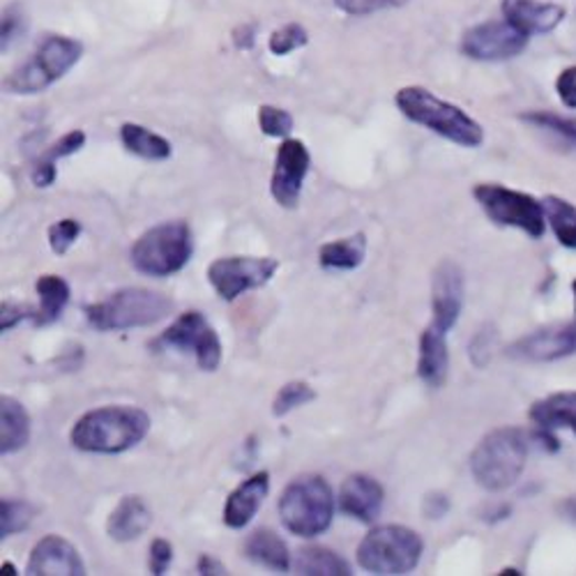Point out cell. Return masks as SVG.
Instances as JSON below:
<instances>
[{"label": "cell", "mask_w": 576, "mask_h": 576, "mask_svg": "<svg viewBox=\"0 0 576 576\" xmlns=\"http://www.w3.org/2000/svg\"><path fill=\"white\" fill-rule=\"evenodd\" d=\"M528 461V436L519 427L486 433L471 454V473L486 491H505L516 484Z\"/></svg>", "instance_id": "4"}, {"label": "cell", "mask_w": 576, "mask_h": 576, "mask_svg": "<svg viewBox=\"0 0 576 576\" xmlns=\"http://www.w3.org/2000/svg\"><path fill=\"white\" fill-rule=\"evenodd\" d=\"M546 227L552 229L556 240L565 250H576V206L563 197L548 195L542 199Z\"/></svg>", "instance_id": "30"}, {"label": "cell", "mask_w": 576, "mask_h": 576, "mask_svg": "<svg viewBox=\"0 0 576 576\" xmlns=\"http://www.w3.org/2000/svg\"><path fill=\"white\" fill-rule=\"evenodd\" d=\"M38 321V310H29V307H21L14 303H3V318H0V331L10 333L12 327H17L21 321Z\"/></svg>", "instance_id": "42"}, {"label": "cell", "mask_w": 576, "mask_h": 576, "mask_svg": "<svg viewBox=\"0 0 576 576\" xmlns=\"http://www.w3.org/2000/svg\"><path fill=\"white\" fill-rule=\"evenodd\" d=\"M293 567L305 576H350L353 569L346 558L327 546H305L300 548Z\"/></svg>", "instance_id": "26"}, {"label": "cell", "mask_w": 576, "mask_h": 576, "mask_svg": "<svg viewBox=\"0 0 576 576\" xmlns=\"http://www.w3.org/2000/svg\"><path fill=\"white\" fill-rule=\"evenodd\" d=\"M46 235H49L51 252L63 256V254L70 252V247L78 240V235H81V222H78V219H72V217L59 219L56 224L49 227V233H46Z\"/></svg>", "instance_id": "35"}, {"label": "cell", "mask_w": 576, "mask_h": 576, "mask_svg": "<svg viewBox=\"0 0 576 576\" xmlns=\"http://www.w3.org/2000/svg\"><path fill=\"white\" fill-rule=\"evenodd\" d=\"M3 572L6 574H17V567L12 563H3Z\"/></svg>", "instance_id": "49"}, {"label": "cell", "mask_w": 576, "mask_h": 576, "mask_svg": "<svg viewBox=\"0 0 576 576\" xmlns=\"http://www.w3.org/2000/svg\"><path fill=\"white\" fill-rule=\"evenodd\" d=\"M171 561H174V546H171V542L164 540V537L153 540V544H150V556H148L150 574L161 576L164 572L169 569Z\"/></svg>", "instance_id": "38"}, {"label": "cell", "mask_w": 576, "mask_h": 576, "mask_svg": "<svg viewBox=\"0 0 576 576\" xmlns=\"http://www.w3.org/2000/svg\"><path fill=\"white\" fill-rule=\"evenodd\" d=\"M270 491V473L268 471H259L252 478L242 480L231 493L224 503V512H222V521L224 526L240 531L244 526L252 524V519L259 514L265 496Z\"/></svg>", "instance_id": "19"}, {"label": "cell", "mask_w": 576, "mask_h": 576, "mask_svg": "<svg viewBox=\"0 0 576 576\" xmlns=\"http://www.w3.org/2000/svg\"><path fill=\"white\" fill-rule=\"evenodd\" d=\"M312 167V155L300 139H284L274 157L270 195L277 206L293 210L303 195V185Z\"/></svg>", "instance_id": "13"}, {"label": "cell", "mask_w": 576, "mask_h": 576, "mask_svg": "<svg viewBox=\"0 0 576 576\" xmlns=\"http://www.w3.org/2000/svg\"><path fill=\"white\" fill-rule=\"evenodd\" d=\"M31 431L33 425L25 406L14 397L3 395V399H0V452H3V457L17 454L29 446Z\"/></svg>", "instance_id": "22"}, {"label": "cell", "mask_w": 576, "mask_h": 576, "mask_svg": "<svg viewBox=\"0 0 576 576\" xmlns=\"http://www.w3.org/2000/svg\"><path fill=\"white\" fill-rule=\"evenodd\" d=\"M310 42V33L305 25L300 23H286L282 29L274 31L268 40V49L274 53V56H289V53L307 46Z\"/></svg>", "instance_id": "33"}, {"label": "cell", "mask_w": 576, "mask_h": 576, "mask_svg": "<svg viewBox=\"0 0 576 576\" xmlns=\"http://www.w3.org/2000/svg\"><path fill=\"white\" fill-rule=\"evenodd\" d=\"M556 95L565 108L576 112V65H567L556 76Z\"/></svg>", "instance_id": "39"}, {"label": "cell", "mask_w": 576, "mask_h": 576, "mask_svg": "<svg viewBox=\"0 0 576 576\" xmlns=\"http://www.w3.org/2000/svg\"><path fill=\"white\" fill-rule=\"evenodd\" d=\"M521 121L531 125L533 129H540L548 139L556 142L563 148L576 150V118L563 116L556 112H546V108H533V112L521 114Z\"/></svg>", "instance_id": "29"}, {"label": "cell", "mask_w": 576, "mask_h": 576, "mask_svg": "<svg viewBox=\"0 0 576 576\" xmlns=\"http://www.w3.org/2000/svg\"><path fill=\"white\" fill-rule=\"evenodd\" d=\"M395 104L406 121L443 136L454 146L480 148L484 144V127L471 114L425 86L399 88Z\"/></svg>", "instance_id": "2"}, {"label": "cell", "mask_w": 576, "mask_h": 576, "mask_svg": "<svg viewBox=\"0 0 576 576\" xmlns=\"http://www.w3.org/2000/svg\"><path fill=\"white\" fill-rule=\"evenodd\" d=\"M121 142L127 153L142 157V159H148V161H164V159H169L174 153L171 144L164 139V136L150 132L144 125H136V123H125L121 127Z\"/></svg>", "instance_id": "27"}, {"label": "cell", "mask_w": 576, "mask_h": 576, "mask_svg": "<svg viewBox=\"0 0 576 576\" xmlns=\"http://www.w3.org/2000/svg\"><path fill=\"white\" fill-rule=\"evenodd\" d=\"M84 56V44L65 38H46L31 61H25L6 78V91L12 95H35L56 84Z\"/></svg>", "instance_id": "8"}, {"label": "cell", "mask_w": 576, "mask_h": 576, "mask_svg": "<svg viewBox=\"0 0 576 576\" xmlns=\"http://www.w3.org/2000/svg\"><path fill=\"white\" fill-rule=\"evenodd\" d=\"M406 0H335V8H339L348 17H367L380 10H390L404 6Z\"/></svg>", "instance_id": "36"}, {"label": "cell", "mask_w": 576, "mask_h": 576, "mask_svg": "<svg viewBox=\"0 0 576 576\" xmlns=\"http://www.w3.org/2000/svg\"><path fill=\"white\" fill-rule=\"evenodd\" d=\"M316 399L314 388L310 386L307 380H291L286 386H282L272 399V416L274 418H284L289 416L291 410L303 408L307 404H312Z\"/></svg>", "instance_id": "32"}, {"label": "cell", "mask_w": 576, "mask_h": 576, "mask_svg": "<svg viewBox=\"0 0 576 576\" xmlns=\"http://www.w3.org/2000/svg\"><path fill=\"white\" fill-rule=\"evenodd\" d=\"M561 512L565 519H569L572 524H576V496H567L563 503H561Z\"/></svg>", "instance_id": "47"}, {"label": "cell", "mask_w": 576, "mask_h": 576, "mask_svg": "<svg viewBox=\"0 0 576 576\" xmlns=\"http://www.w3.org/2000/svg\"><path fill=\"white\" fill-rule=\"evenodd\" d=\"M25 574L31 576H84L86 565L78 548L61 535L42 537L31 552Z\"/></svg>", "instance_id": "17"}, {"label": "cell", "mask_w": 576, "mask_h": 576, "mask_svg": "<svg viewBox=\"0 0 576 576\" xmlns=\"http://www.w3.org/2000/svg\"><path fill=\"white\" fill-rule=\"evenodd\" d=\"M512 574H514V576H519L521 572H519V569H514V567H505V569H501V576H512Z\"/></svg>", "instance_id": "48"}, {"label": "cell", "mask_w": 576, "mask_h": 576, "mask_svg": "<svg viewBox=\"0 0 576 576\" xmlns=\"http://www.w3.org/2000/svg\"><path fill=\"white\" fill-rule=\"evenodd\" d=\"M365 256H367L365 233L331 240L318 250V263L325 270H355L363 265Z\"/></svg>", "instance_id": "25"}, {"label": "cell", "mask_w": 576, "mask_h": 576, "mask_svg": "<svg viewBox=\"0 0 576 576\" xmlns=\"http://www.w3.org/2000/svg\"><path fill=\"white\" fill-rule=\"evenodd\" d=\"M35 293L40 297L38 307V325H49L59 321L70 303V284L61 277V274H42L35 282Z\"/></svg>", "instance_id": "28"}, {"label": "cell", "mask_w": 576, "mask_h": 576, "mask_svg": "<svg viewBox=\"0 0 576 576\" xmlns=\"http://www.w3.org/2000/svg\"><path fill=\"white\" fill-rule=\"evenodd\" d=\"M528 418L540 429H572L576 433V390L556 392L535 401L528 410Z\"/></svg>", "instance_id": "24"}, {"label": "cell", "mask_w": 576, "mask_h": 576, "mask_svg": "<svg viewBox=\"0 0 576 576\" xmlns=\"http://www.w3.org/2000/svg\"><path fill=\"white\" fill-rule=\"evenodd\" d=\"M174 312V300L159 291L129 286L86 307L88 323L100 333H121L132 327H148Z\"/></svg>", "instance_id": "5"}, {"label": "cell", "mask_w": 576, "mask_h": 576, "mask_svg": "<svg viewBox=\"0 0 576 576\" xmlns=\"http://www.w3.org/2000/svg\"><path fill=\"white\" fill-rule=\"evenodd\" d=\"M293 125V116L282 106L263 104L259 108V127L265 136H272V139H289Z\"/></svg>", "instance_id": "34"}, {"label": "cell", "mask_w": 576, "mask_h": 576, "mask_svg": "<svg viewBox=\"0 0 576 576\" xmlns=\"http://www.w3.org/2000/svg\"><path fill=\"white\" fill-rule=\"evenodd\" d=\"M150 416L139 406L112 404L81 416L70 433L76 450L88 454H123L150 433Z\"/></svg>", "instance_id": "1"}, {"label": "cell", "mask_w": 576, "mask_h": 576, "mask_svg": "<svg viewBox=\"0 0 576 576\" xmlns=\"http://www.w3.org/2000/svg\"><path fill=\"white\" fill-rule=\"evenodd\" d=\"M277 510L289 533L312 540L333 526L337 499L325 478L300 475L293 478L282 491Z\"/></svg>", "instance_id": "3"}, {"label": "cell", "mask_w": 576, "mask_h": 576, "mask_svg": "<svg viewBox=\"0 0 576 576\" xmlns=\"http://www.w3.org/2000/svg\"><path fill=\"white\" fill-rule=\"evenodd\" d=\"M159 344L191 353L203 371H217L222 365V339L201 312L180 314L171 327L161 333Z\"/></svg>", "instance_id": "12"}, {"label": "cell", "mask_w": 576, "mask_h": 576, "mask_svg": "<svg viewBox=\"0 0 576 576\" xmlns=\"http://www.w3.org/2000/svg\"><path fill=\"white\" fill-rule=\"evenodd\" d=\"M280 261L272 256H222L208 265V282L214 293L233 303L242 293L270 284L277 274Z\"/></svg>", "instance_id": "10"}, {"label": "cell", "mask_w": 576, "mask_h": 576, "mask_svg": "<svg viewBox=\"0 0 576 576\" xmlns=\"http://www.w3.org/2000/svg\"><path fill=\"white\" fill-rule=\"evenodd\" d=\"M153 526V512L142 496H123L108 514L106 533L114 542L139 540Z\"/></svg>", "instance_id": "21"}, {"label": "cell", "mask_w": 576, "mask_h": 576, "mask_svg": "<svg viewBox=\"0 0 576 576\" xmlns=\"http://www.w3.org/2000/svg\"><path fill=\"white\" fill-rule=\"evenodd\" d=\"M493 342H496V333H493V327H482V331L473 337V342H471V358H473V363L478 367H484L491 360Z\"/></svg>", "instance_id": "40"}, {"label": "cell", "mask_w": 576, "mask_h": 576, "mask_svg": "<svg viewBox=\"0 0 576 576\" xmlns=\"http://www.w3.org/2000/svg\"><path fill=\"white\" fill-rule=\"evenodd\" d=\"M463 310V270L452 259H446L436 265L431 277V312L441 333H450L457 325Z\"/></svg>", "instance_id": "15"}, {"label": "cell", "mask_w": 576, "mask_h": 576, "mask_svg": "<svg viewBox=\"0 0 576 576\" xmlns=\"http://www.w3.org/2000/svg\"><path fill=\"white\" fill-rule=\"evenodd\" d=\"M195 254V235L182 219L161 222L139 235L129 250L134 270L148 277H171L180 272Z\"/></svg>", "instance_id": "6"}, {"label": "cell", "mask_w": 576, "mask_h": 576, "mask_svg": "<svg viewBox=\"0 0 576 576\" xmlns=\"http://www.w3.org/2000/svg\"><path fill=\"white\" fill-rule=\"evenodd\" d=\"M244 556L272 572H289L293 567L286 542L270 528H259L247 537Z\"/></svg>", "instance_id": "23"}, {"label": "cell", "mask_w": 576, "mask_h": 576, "mask_svg": "<svg viewBox=\"0 0 576 576\" xmlns=\"http://www.w3.org/2000/svg\"><path fill=\"white\" fill-rule=\"evenodd\" d=\"M35 507L21 499H3L0 503V537L8 540L29 528L35 519Z\"/></svg>", "instance_id": "31"}, {"label": "cell", "mask_w": 576, "mask_h": 576, "mask_svg": "<svg viewBox=\"0 0 576 576\" xmlns=\"http://www.w3.org/2000/svg\"><path fill=\"white\" fill-rule=\"evenodd\" d=\"M422 510L429 519H441L450 510V496H446V493H427Z\"/></svg>", "instance_id": "43"}, {"label": "cell", "mask_w": 576, "mask_h": 576, "mask_svg": "<svg viewBox=\"0 0 576 576\" xmlns=\"http://www.w3.org/2000/svg\"><path fill=\"white\" fill-rule=\"evenodd\" d=\"M383 503H386V491L376 478L367 473L348 475L337 493V507L363 524H374L380 516Z\"/></svg>", "instance_id": "18"}, {"label": "cell", "mask_w": 576, "mask_h": 576, "mask_svg": "<svg viewBox=\"0 0 576 576\" xmlns=\"http://www.w3.org/2000/svg\"><path fill=\"white\" fill-rule=\"evenodd\" d=\"M507 355L524 363H556L576 355V321L563 325H548L516 339Z\"/></svg>", "instance_id": "14"}, {"label": "cell", "mask_w": 576, "mask_h": 576, "mask_svg": "<svg viewBox=\"0 0 576 576\" xmlns=\"http://www.w3.org/2000/svg\"><path fill=\"white\" fill-rule=\"evenodd\" d=\"M197 572L203 574V576H219V574H227V567L219 563L217 558H212L208 554H201L199 563H197Z\"/></svg>", "instance_id": "46"}, {"label": "cell", "mask_w": 576, "mask_h": 576, "mask_svg": "<svg viewBox=\"0 0 576 576\" xmlns=\"http://www.w3.org/2000/svg\"><path fill=\"white\" fill-rule=\"evenodd\" d=\"M503 19L528 38L558 31L567 19V10L556 0H501Z\"/></svg>", "instance_id": "16"}, {"label": "cell", "mask_w": 576, "mask_h": 576, "mask_svg": "<svg viewBox=\"0 0 576 576\" xmlns=\"http://www.w3.org/2000/svg\"><path fill=\"white\" fill-rule=\"evenodd\" d=\"M33 185L35 187H51L53 182H56V178H59V171H56V164H53V159H44V161H40L38 167L33 169Z\"/></svg>", "instance_id": "44"}, {"label": "cell", "mask_w": 576, "mask_h": 576, "mask_svg": "<svg viewBox=\"0 0 576 576\" xmlns=\"http://www.w3.org/2000/svg\"><path fill=\"white\" fill-rule=\"evenodd\" d=\"M425 552L420 533L406 526H378L369 531L358 546V565L369 574L401 576L410 574Z\"/></svg>", "instance_id": "7"}, {"label": "cell", "mask_w": 576, "mask_h": 576, "mask_svg": "<svg viewBox=\"0 0 576 576\" xmlns=\"http://www.w3.org/2000/svg\"><path fill=\"white\" fill-rule=\"evenodd\" d=\"M446 333L438 331L436 325H427L420 335V350H418V376L429 388H441L448 369H450V350L446 342Z\"/></svg>", "instance_id": "20"}, {"label": "cell", "mask_w": 576, "mask_h": 576, "mask_svg": "<svg viewBox=\"0 0 576 576\" xmlns=\"http://www.w3.org/2000/svg\"><path fill=\"white\" fill-rule=\"evenodd\" d=\"M572 293H574V310H576V280L572 282Z\"/></svg>", "instance_id": "50"}, {"label": "cell", "mask_w": 576, "mask_h": 576, "mask_svg": "<svg viewBox=\"0 0 576 576\" xmlns=\"http://www.w3.org/2000/svg\"><path fill=\"white\" fill-rule=\"evenodd\" d=\"M531 38L516 31L505 19H486L461 35L459 49L465 59L478 63H505L526 51Z\"/></svg>", "instance_id": "11"}, {"label": "cell", "mask_w": 576, "mask_h": 576, "mask_svg": "<svg viewBox=\"0 0 576 576\" xmlns=\"http://www.w3.org/2000/svg\"><path fill=\"white\" fill-rule=\"evenodd\" d=\"M233 44L240 51H250L256 44V25L254 23H240L233 31Z\"/></svg>", "instance_id": "45"}, {"label": "cell", "mask_w": 576, "mask_h": 576, "mask_svg": "<svg viewBox=\"0 0 576 576\" xmlns=\"http://www.w3.org/2000/svg\"><path fill=\"white\" fill-rule=\"evenodd\" d=\"M473 197L493 224L524 231L535 240L546 233L544 206L528 191L512 189L499 182H480L473 187Z\"/></svg>", "instance_id": "9"}, {"label": "cell", "mask_w": 576, "mask_h": 576, "mask_svg": "<svg viewBox=\"0 0 576 576\" xmlns=\"http://www.w3.org/2000/svg\"><path fill=\"white\" fill-rule=\"evenodd\" d=\"M25 21H23V14H21V8L19 6H10L6 12H3V29H0V38H3V51L17 40L19 31L23 29Z\"/></svg>", "instance_id": "41"}, {"label": "cell", "mask_w": 576, "mask_h": 576, "mask_svg": "<svg viewBox=\"0 0 576 576\" xmlns=\"http://www.w3.org/2000/svg\"><path fill=\"white\" fill-rule=\"evenodd\" d=\"M86 146V132L84 129H72V132H67L63 139H59L56 144H53L51 148H49V153H46V159H61V157H70V155H74V153H78L81 148Z\"/></svg>", "instance_id": "37"}]
</instances>
